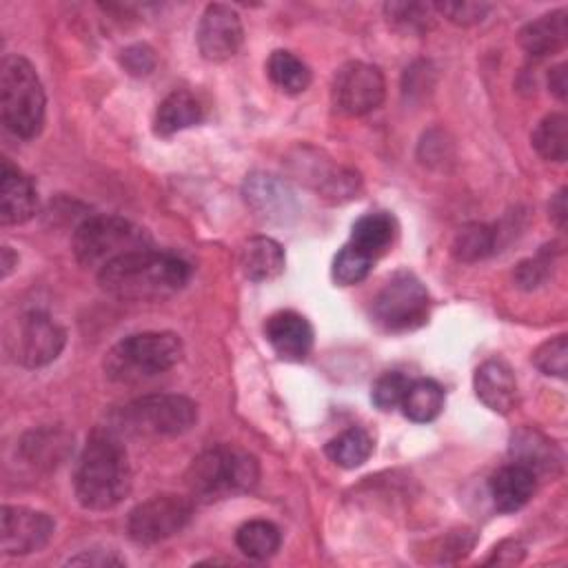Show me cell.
<instances>
[{
	"label": "cell",
	"mask_w": 568,
	"mask_h": 568,
	"mask_svg": "<svg viewBox=\"0 0 568 568\" xmlns=\"http://www.w3.org/2000/svg\"><path fill=\"white\" fill-rule=\"evenodd\" d=\"M202 120H204L202 102L191 91L175 89L158 104L153 129L158 135L169 138L178 131L200 124Z\"/></svg>",
	"instance_id": "cell-20"
},
{
	"label": "cell",
	"mask_w": 568,
	"mask_h": 568,
	"mask_svg": "<svg viewBox=\"0 0 568 568\" xmlns=\"http://www.w3.org/2000/svg\"><path fill=\"white\" fill-rule=\"evenodd\" d=\"M242 20L229 4H209L200 18L195 40L204 60L224 62L233 58L242 44Z\"/></svg>",
	"instance_id": "cell-13"
},
{
	"label": "cell",
	"mask_w": 568,
	"mask_h": 568,
	"mask_svg": "<svg viewBox=\"0 0 568 568\" xmlns=\"http://www.w3.org/2000/svg\"><path fill=\"white\" fill-rule=\"evenodd\" d=\"M397 237V222L386 211H373L355 220L351 229V244L368 253L375 262L393 246Z\"/></svg>",
	"instance_id": "cell-22"
},
{
	"label": "cell",
	"mask_w": 568,
	"mask_h": 568,
	"mask_svg": "<svg viewBox=\"0 0 568 568\" xmlns=\"http://www.w3.org/2000/svg\"><path fill=\"white\" fill-rule=\"evenodd\" d=\"M373 453V437L362 426H351L342 430L326 444V455L342 468L362 466Z\"/></svg>",
	"instance_id": "cell-26"
},
{
	"label": "cell",
	"mask_w": 568,
	"mask_h": 568,
	"mask_svg": "<svg viewBox=\"0 0 568 568\" xmlns=\"http://www.w3.org/2000/svg\"><path fill=\"white\" fill-rule=\"evenodd\" d=\"M548 211H550V217L555 220V224L559 229H564L566 226V217H568V213H566V189H559V193L550 200Z\"/></svg>",
	"instance_id": "cell-39"
},
{
	"label": "cell",
	"mask_w": 568,
	"mask_h": 568,
	"mask_svg": "<svg viewBox=\"0 0 568 568\" xmlns=\"http://www.w3.org/2000/svg\"><path fill=\"white\" fill-rule=\"evenodd\" d=\"M530 140L544 160L564 162L568 155V118L564 113H548L539 120Z\"/></svg>",
	"instance_id": "cell-27"
},
{
	"label": "cell",
	"mask_w": 568,
	"mask_h": 568,
	"mask_svg": "<svg viewBox=\"0 0 568 568\" xmlns=\"http://www.w3.org/2000/svg\"><path fill=\"white\" fill-rule=\"evenodd\" d=\"M64 342V328L40 311L27 313L18 322L16 335L11 337L16 359L29 368H38L53 362L62 353Z\"/></svg>",
	"instance_id": "cell-11"
},
{
	"label": "cell",
	"mask_w": 568,
	"mask_h": 568,
	"mask_svg": "<svg viewBox=\"0 0 568 568\" xmlns=\"http://www.w3.org/2000/svg\"><path fill=\"white\" fill-rule=\"evenodd\" d=\"M260 479L257 459L240 448L213 446L200 453L186 470V488L193 501L211 504L255 488Z\"/></svg>",
	"instance_id": "cell-3"
},
{
	"label": "cell",
	"mask_w": 568,
	"mask_h": 568,
	"mask_svg": "<svg viewBox=\"0 0 568 568\" xmlns=\"http://www.w3.org/2000/svg\"><path fill=\"white\" fill-rule=\"evenodd\" d=\"M38 209V191L22 169L13 166L9 160L2 162L0 175V220L4 226L22 224L33 217Z\"/></svg>",
	"instance_id": "cell-16"
},
{
	"label": "cell",
	"mask_w": 568,
	"mask_h": 568,
	"mask_svg": "<svg viewBox=\"0 0 568 568\" xmlns=\"http://www.w3.org/2000/svg\"><path fill=\"white\" fill-rule=\"evenodd\" d=\"M55 521L36 508L2 506L0 546L4 555H29L42 550L53 537Z\"/></svg>",
	"instance_id": "cell-12"
},
{
	"label": "cell",
	"mask_w": 568,
	"mask_h": 568,
	"mask_svg": "<svg viewBox=\"0 0 568 568\" xmlns=\"http://www.w3.org/2000/svg\"><path fill=\"white\" fill-rule=\"evenodd\" d=\"M386 95L382 71L368 62H346L337 69L331 87V98L337 111L346 115H364L375 111Z\"/></svg>",
	"instance_id": "cell-10"
},
{
	"label": "cell",
	"mask_w": 568,
	"mask_h": 568,
	"mask_svg": "<svg viewBox=\"0 0 568 568\" xmlns=\"http://www.w3.org/2000/svg\"><path fill=\"white\" fill-rule=\"evenodd\" d=\"M73 488L80 506L109 510L131 490V466L120 437L113 430H95L75 468Z\"/></svg>",
	"instance_id": "cell-2"
},
{
	"label": "cell",
	"mask_w": 568,
	"mask_h": 568,
	"mask_svg": "<svg viewBox=\"0 0 568 568\" xmlns=\"http://www.w3.org/2000/svg\"><path fill=\"white\" fill-rule=\"evenodd\" d=\"M191 273L193 268L184 257L151 246L106 264L98 271V282L118 300L155 302L182 291Z\"/></svg>",
	"instance_id": "cell-1"
},
{
	"label": "cell",
	"mask_w": 568,
	"mask_h": 568,
	"mask_svg": "<svg viewBox=\"0 0 568 568\" xmlns=\"http://www.w3.org/2000/svg\"><path fill=\"white\" fill-rule=\"evenodd\" d=\"M513 453L517 455L515 462L528 466L535 475L546 470L552 464V446L539 437L537 433H521L513 439Z\"/></svg>",
	"instance_id": "cell-30"
},
{
	"label": "cell",
	"mask_w": 568,
	"mask_h": 568,
	"mask_svg": "<svg viewBox=\"0 0 568 568\" xmlns=\"http://www.w3.org/2000/svg\"><path fill=\"white\" fill-rule=\"evenodd\" d=\"M497 233L484 222H470L462 226L450 244V253L459 262H479L495 251Z\"/></svg>",
	"instance_id": "cell-28"
},
{
	"label": "cell",
	"mask_w": 568,
	"mask_h": 568,
	"mask_svg": "<svg viewBox=\"0 0 568 568\" xmlns=\"http://www.w3.org/2000/svg\"><path fill=\"white\" fill-rule=\"evenodd\" d=\"M433 9L457 27H470L481 22L488 16L490 4L473 2V0H444V2H433Z\"/></svg>",
	"instance_id": "cell-34"
},
{
	"label": "cell",
	"mask_w": 568,
	"mask_h": 568,
	"mask_svg": "<svg viewBox=\"0 0 568 568\" xmlns=\"http://www.w3.org/2000/svg\"><path fill=\"white\" fill-rule=\"evenodd\" d=\"M284 251L273 237L255 235L248 237L240 248V268L244 277L253 282H266L277 277L284 271Z\"/></svg>",
	"instance_id": "cell-21"
},
{
	"label": "cell",
	"mask_w": 568,
	"mask_h": 568,
	"mask_svg": "<svg viewBox=\"0 0 568 568\" xmlns=\"http://www.w3.org/2000/svg\"><path fill=\"white\" fill-rule=\"evenodd\" d=\"M191 499L173 493H162L140 501L129 513L126 530L135 544L151 546L178 535L191 521Z\"/></svg>",
	"instance_id": "cell-9"
},
{
	"label": "cell",
	"mask_w": 568,
	"mask_h": 568,
	"mask_svg": "<svg viewBox=\"0 0 568 568\" xmlns=\"http://www.w3.org/2000/svg\"><path fill=\"white\" fill-rule=\"evenodd\" d=\"M532 364L544 375H555V377L564 379L566 371H568V337L566 335H557V337L544 342L532 353Z\"/></svg>",
	"instance_id": "cell-32"
},
{
	"label": "cell",
	"mask_w": 568,
	"mask_h": 568,
	"mask_svg": "<svg viewBox=\"0 0 568 568\" xmlns=\"http://www.w3.org/2000/svg\"><path fill=\"white\" fill-rule=\"evenodd\" d=\"M444 402H446L444 388L435 379H415L410 382L402 399V410L410 422L426 424L442 413Z\"/></svg>",
	"instance_id": "cell-24"
},
{
	"label": "cell",
	"mask_w": 568,
	"mask_h": 568,
	"mask_svg": "<svg viewBox=\"0 0 568 568\" xmlns=\"http://www.w3.org/2000/svg\"><path fill=\"white\" fill-rule=\"evenodd\" d=\"M477 399L493 413L506 415L517 404V379L508 362L493 357L477 366L473 377Z\"/></svg>",
	"instance_id": "cell-15"
},
{
	"label": "cell",
	"mask_w": 568,
	"mask_h": 568,
	"mask_svg": "<svg viewBox=\"0 0 568 568\" xmlns=\"http://www.w3.org/2000/svg\"><path fill=\"white\" fill-rule=\"evenodd\" d=\"M410 386V379L399 371H388L373 384L371 399L379 410H393L402 406V399Z\"/></svg>",
	"instance_id": "cell-33"
},
{
	"label": "cell",
	"mask_w": 568,
	"mask_h": 568,
	"mask_svg": "<svg viewBox=\"0 0 568 568\" xmlns=\"http://www.w3.org/2000/svg\"><path fill=\"white\" fill-rule=\"evenodd\" d=\"M266 73H268L271 82L288 95H297V93L306 91L311 84V78H313L308 64L286 49H277L268 55Z\"/></svg>",
	"instance_id": "cell-23"
},
{
	"label": "cell",
	"mask_w": 568,
	"mask_h": 568,
	"mask_svg": "<svg viewBox=\"0 0 568 568\" xmlns=\"http://www.w3.org/2000/svg\"><path fill=\"white\" fill-rule=\"evenodd\" d=\"M568 64H557L550 69L548 73V87L550 91L559 98V100H566V93H568V73H566Z\"/></svg>",
	"instance_id": "cell-37"
},
{
	"label": "cell",
	"mask_w": 568,
	"mask_h": 568,
	"mask_svg": "<svg viewBox=\"0 0 568 568\" xmlns=\"http://www.w3.org/2000/svg\"><path fill=\"white\" fill-rule=\"evenodd\" d=\"M44 89L33 64L22 55H4L0 64V111L4 126L31 140L44 124Z\"/></svg>",
	"instance_id": "cell-4"
},
{
	"label": "cell",
	"mask_w": 568,
	"mask_h": 568,
	"mask_svg": "<svg viewBox=\"0 0 568 568\" xmlns=\"http://www.w3.org/2000/svg\"><path fill=\"white\" fill-rule=\"evenodd\" d=\"M120 64L129 75H149L155 67V53L149 44H131L120 53Z\"/></svg>",
	"instance_id": "cell-36"
},
{
	"label": "cell",
	"mask_w": 568,
	"mask_h": 568,
	"mask_svg": "<svg viewBox=\"0 0 568 568\" xmlns=\"http://www.w3.org/2000/svg\"><path fill=\"white\" fill-rule=\"evenodd\" d=\"M197 424V404L184 395H146L118 413V426L131 435L178 437Z\"/></svg>",
	"instance_id": "cell-7"
},
{
	"label": "cell",
	"mask_w": 568,
	"mask_h": 568,
	"mask_svg": "<svg viewBox=\"0 0 568 568\" xmlns=\"http://www.w3.org/2000/svg\"><path fill=\"white\" fill-rule=\"evenodd\" d=\"M235 544L246 557L262 561V559L273 557L280 550L282 535L273 521L251 519L237 528Z\"/></svg>",
	"instance_id": "cell-25"
},
{
	"label": "cell",
	"mask_w": 568,
	"mask_h": 568,
	"mask_svg": "<svg viewBox=\"0 0 568 568\" xmlns=\"http://www.w3.org/2000/svg\"><path fill=\"white\" fill-rule=\"evenodd\" d=\"M550 257L546 253H539L537 257H530V260H524L519 262L517 271H515V282L521 286V288H537L546 282V277L550 275Z\"/></svg>",
	"instance_id": "cell-35"
},
{
	"label": "cell",
	"mask_w": 568,
	"mask_h": 568,
	"mask_svg": "<svg viewBox=\"0 0 568 568\" xmlns=\"http://www.w3.org/2000/svg\"><path fill=\"white\" fill-rule=\"evenodd\" d=\"M535 488H537V475L519 462L501 466L497 473H493L488 481L493 504L499 513H515L521 506H526Z\"/></svg>",
	"instance_id": "cell-18"
},
{
	"label": "cell",
	"mask_w": 568,
	"mask_h": 568,
	"mask_svg": "<svg viewBox=\"0 0 568 568\" xmlns=\"http://www.w3.org/2000/svg\"><path fill=\"white\" fill-rule=\"evenodd\" d=\"M2 277L11 273V268L18 264V255L11 251V246H2Z\"/></svg>",
	"instance_id": "cell-40"
},
{
	"label": "cell",
	"mask_w": 568,
	"mask_h": 568,
	"mask_svg": "<svg viewBox=\"0 0 568 568\" xmlns=\"http://www.w3.org/2000/svg\"><path fill=\"white\" fill-rule=\"evenodd\" d=\"M69 564H87V566H122V559L111 557V555H102L100 550L93 552H82L73 559H69Z\"/></svg>",
	"instance_id": "cell-38"
},
{
	"label": "cell",
	"mask_w": 568,
	"mask_h": 568,
	"mask_svg": "<svg viewBox=\"0 0 568 568\" xmlns=\"http://www.w3.org/2000/svg\"><path fill=\"white\" fill-rule=\"evenodd\" d=\"M182 355V339L171 331L135 333L106 353L104 373L113 382H140L173 368Z\"/></svg>",
	"instance_id": "cell-6"
},
{
	"label": "cell",
	"mask_w": 568,
	"mask_h": 568,
	"mask_svg": "<svg viewBox=\"0 0 568 568\" xmlns=\"http://www.w3.org/2000/svg\"><path fill=\"white\" fill-rule=\"evenodd\" d=\"M373 264H375V260L368 253H364L357 246H353L351 242H346L337 251L331 273L339 286H351V284H359L371 273Z\"/></svg>",
	"instance_id": "cell-29"
},
{
	"label": "cell",
	"mask_w": 568,
	"mask_h": 568,
	"mask_svg": "<svg viewBox=\"0 0 568 568\" xmlns=\"http://www.w3.org/2000/svg\"><path fill=\"white\" fill-rule=\"evenodd\" d=\"M371 313L384 331H415L428 322L430 295L419 277L408 271H399L379 288Z\"/></svg>",
	"instance_id": "cell-8"
},
{
	"label": "cell",
	"mask_w": 568,
	"mask_h": 568,
	"mask_svg": "<svg viewBox=\"0 0 568 568\" xmlns=\"http://www.w3.org/2000/svg\"><path fill=\"white\" fill-rule=\"evenodd\" d=\"M568 11L557 9L550 13L539 16L537 20L528 22L519 31V44L521 49L532 58H546L564 49L568 38V24H566Z\"/></svg>",
	"instance_id": "cell-19"
},
{
	"label": "cell",
	"mask_w": 568,
	"mask_h": 568,
	"mask_svg": "<svg viewBox=\"0 0 568 568\" xmlns=\"http://www.w3.org/2000/svg\"><path fill=\"white\" fill-rule=\"evenodd\" d=\"M248 206L268 222H284L295 211V200L288 186L268 173H253L244 184Z\"/></svg>",
	"instance_id": "cell-17"
},
{
	"label": "cell",
	"mask_w": 568,
	"mask_h": 568,
	"mask_svg": "<svg viewBox=\"0 0 568 568\" xmlns=\"http://www.w3.org/2000/svg\"><path fill=\"white\" fill-rule=\"evenodd\" d=\"M388 20L404 31H424L430 27L433 4L424 2H388L384 4Z\"/></svg>",
	"instance_id": "cell-31"
},
{
	"label": "cell",
	"mask_w": 568,
	"mask_h": 568,
	"mask_svg": "<svg viewBox=\"0 0 568 568\" xmlns=\"http://www.w3.org/2000/svg\"><path fill=\"white\" fill-rule=\"evenodd\" d=\"M264 335L277 357L286 362H302L313 348V326L295 311H277L264 324Z\"/></svg>",
	"instance_id": "cell-14"
},
{
	"label": "cell",
	"mask_w": 568,
	"mask_h": 568,
	"mask_svg": "<svg viewBox=\"0 0 568 568\" xmlns=\"http://www.w3.org/2000/svg\"><path fill=\"white\" fill-rule=\"evenodd\" d=\"M73 255L87 266L102 271L106 264L153 246L146 229L120 215H91L73 233Z\"/></svg>",
	"instance_id": "cell-5"
}]
</instances>
